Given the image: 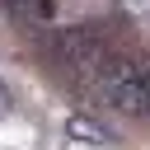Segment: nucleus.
Instances as JSON below:
<instances>
[{
  "instance_id": "f257e3e1",
  "label": "nucleus",
  "mask_w": 150,
  "mask_h": 150,
  "mask_svg": "<svg viewBox=\"0 0 150 150\" xmlns=\"http://www.w3.org/2000/svg\"><path fill=\"white\" fill-rule=\"evenodd\" d=\"M9 14L23 19V23H38V19L52 14V0H9Z\"/></svg>"
},
{
  "instance_id": "f03ea898",
  "label": "nucleus",
  "mask_w": 150,
  "mask_h": 150,
  "mask_svg": "<svg viewBox=\"0 0 150 150\" xmlns=\"http://www.w3.org/2000/svg\"><path fill=\"white\" fill-rule=\"evenodd\" d=\"M0 108H9V89L5 84H0Z\"/></svg>"
}]
</instances>
